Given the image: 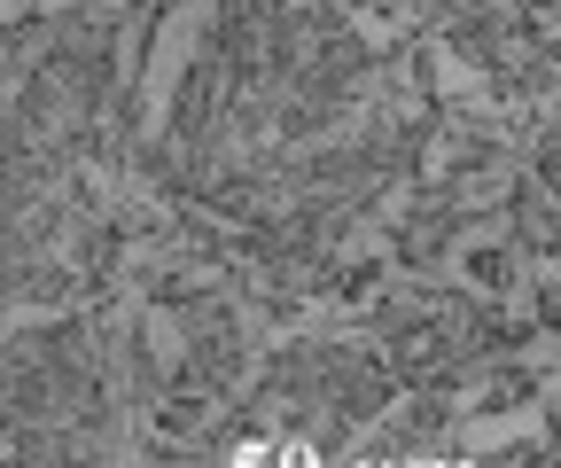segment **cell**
Returning a JSON list of instances; mask_svg holds the SVG:
<instances>
[{
	"mask_svg": "<svg viewBox=\"0 0 561 468\" xmlns=\"http://www.w3.org/2000/svg\"><path fill=\"white\" fill-rule=\"evenodd\" d=\"M460 274H468V289H507L523 274V258H507V250H460Z\"/></svg>",
	"mask_w": 561,
	"mask_h": 468,
	"instance_id": "6da1fadb",
	"label": "cell"
}]
</instances>
